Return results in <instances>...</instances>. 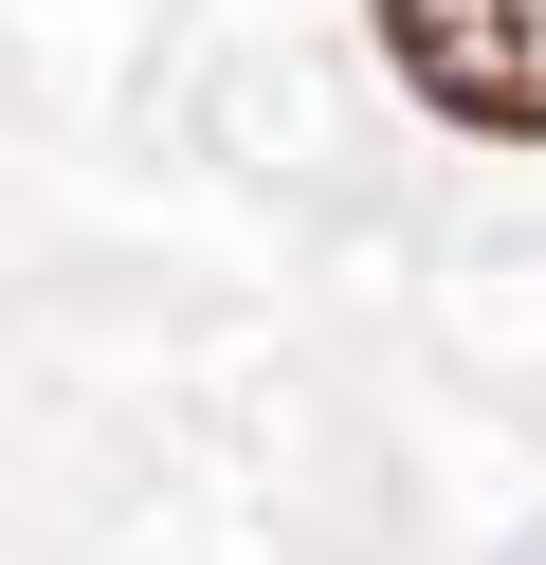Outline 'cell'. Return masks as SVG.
I'll use <instances>...</instances> for the list:
<instances>
[{
  "mask_svg": "<svg viewBox=\"0 0 546 565\" xmlns=\"http://www.w3.org/2000/svg\"><path fill=\"white\" fill-rule=\"evenodd\" d=\"M383 74L473 147H546V0H364Z\"/></svg>",
  "mask_w": 546,
  "mask_h": 565,
  "instance_id": "obj_1",
  "label": "cell"
}]
</instances>
